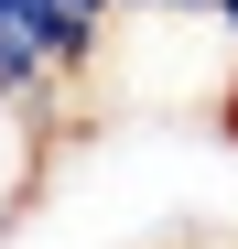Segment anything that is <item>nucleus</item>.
Returning <instances> with one entry per match:
<instances>
[{
    "label": "nucleus",
    "instance_id": "obj_1",
    "mask_svg": "<svg viewBox=\"0 0 238 249\" xmlns=\"http://www.w3.org/2000/svg\"><path fill=\"white\" fill-rule=\"evenodd\" d=\"M87 87H108V98H173V108H217L227 119V98H238V22L195 11V0H119L98 22Z\"/></svg>",
    "mask_w": 238,
    "mask_h": 249
},
{
    "label": "nucleus",
    "instance_id": "obj_4",
    "mask_svg": "<svg viewBox=\"0 0 238 249\" xmlns=\"http://www.w3.org/2000/svg\"><path fill=\"white\" fill-rule=\"evenodd\" d=\"M227 141H238V98H227Z\"/></svg>",
    "mask_w": 238,
    "mask_h": 249
},
{
    "label": "nucleus",
    "instance_id": "obj_3",
    "mask_svg": "<svg viewBox=\"0 0 238 249\" xmlns=\"http://www.w3.org/2000/svg\"><path fill=\"white\" fill-rule=\"evenodd\" d=\"M54 11H76V22H108V11H119V0H54Z\"/></svg>",
    "mask_w": 238,
    "mask_h": 249
},
{
    "label": "nucleus",
    "instance_id": "obj_2",
    "mask_svg": "<svg viewBox=\"0 0 238 249\" xmlns=\"http://www.w3.org/2000/svg\"><path fill=\"white\" fill-rule=\"evenodd\" d=\"M44 141H54V119H44V108L0 98V228H11V206L33 195V174H44Z\"/></svg>",
    "mask_w": 238,
    "mask_h": 249
}]
</instances>
